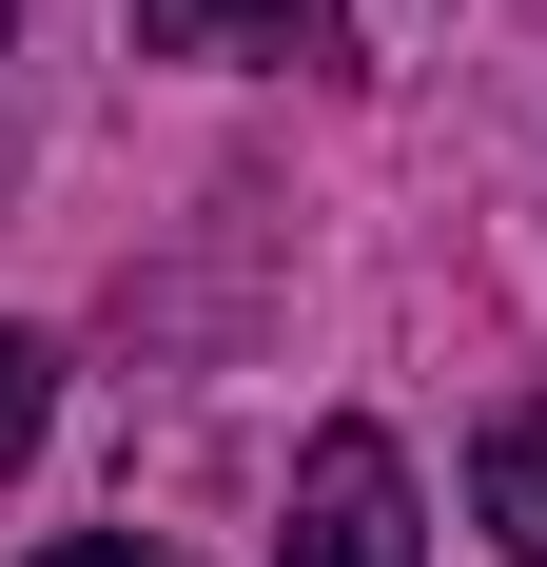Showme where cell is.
Listing matches in <instances>:
<instances>
[{"instance_id":"obj_1","label":"cell","mask_w":547,"mask_h":567,"mask_svg":"<svg viewBox=\"0 0 547 567\" xmlns=\"http://www.w3.org/2000/svg\"><path fill=\"white\" fill-rule=\"evenodd\" d=\"M274 567H431V528H411V451H391V431H313V451H293V528H274Z\"/></svg>"},{"instance_id":"obj_2","label":"cell","mask_w":547,"mask_h":567,"mask_svg":"<svg viewBox=\"0 0 547 567\" xmlns=\"http://www.w3.org/2000/svg\"><path fill=\"white\" fill-rule=\"evenodd\" d=\"M137 40L157 59H313V79H352V0H137Z\"/></svg>"},{"instance_id":"obj_3","label":"cell","mask_w":547,"mask_h":567,"mask_svg":"<svg viewBox=\"0 0 547 567\" xmlns=\"http://www.w3.org/2000/svg\"><path fill=\"white\" fill-rule=\"evenodd\" d=\"M469 509H489L508 567H547V392H508L489 431H469Z\"/></svg>"},{"instance_id":"obj_4","label":"cell","mask_w":547,"mask_h":567,"mask_svg":"<svg viewBox=\"0 0 547 567\" xmlns=\"http://www.w3.org/2000/svg\"><path fill=\"white\" fill-rule=\"evenodd\" d=\"M40 411H59V352H40V333H0V470L40 451Z\"/></svg>"},{"instance_id":"obj_5","label":"cell","mask_w":547,"mask_h":567,"mask_svg":"<svg viewBox=\"0 0 547 567\" xmlns=\"http://www.w3.org/2000/svg\"><path fill=\"white\" fill-rule=\"evenodd\" d=\"M40 567H176V548H137V528H59Z\"/></svg>"},{"instance_id":"obj_6","label":"cell","mask_w":547,"mask_h":567,"mask_svg":"<svg viewBox=\"0 0 547 567\" xmlns=\"http://www.w3.org/2000/svg\"><path fill=\"white\" fill-rule=\"evenodd\" d=\"M0 40H20V0H0Z\"/></svg>"}]
</instances>
